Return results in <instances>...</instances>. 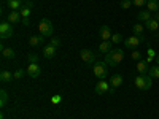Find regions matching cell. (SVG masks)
<instances>
[{
    "label": "cell",
    "instance_id": "6da1fadb",
    "mask_svg": "<svg viewBox=\"0 0 159 119\" xmlns=\"http://www.w3.org/2000/svg\"><path fill=\"white\" fill-rule=\"evenodd\" d=\"M123 59H124V51L121 48H113L110 52L105 54V62H107L108 67H116Z\"/></svg>",
    "mask_w": 159,
    "mask_h": 119
},
{
    "label": "cell",
    "instance_id": "7a4b0ae2",
    "mask_svg": "<svg viewBox=\"0 0 159 119\" xmlns=\"http://www.w3.org/2000/svg\"><path fill=\"white\" fill-rule=\"evenodd\" d=\"M134 83H135V86H137V89H140V90H150L151 89V86H153V78L147 73V75H137L135 76V79H134Z\"/></svg>",
    "mask_w": 159,
    "mask_h": 119
},
{
    "label": "cell",
    "instance_id": "3957f363",
    "mask_svg": "<svg viewBox=\"0 0 159 119\" xmlns=\"http://www.w3.org/2000/svg\"><path fill=\"white\" fill-rule=\"evenodd\" d=\"M38 32H40V35H43V37H51L52 32H54L52 22L49 19L43 18L42 21H40V24H38Z\"/></svg>",
    "mask_w": 159,
    "mask_h": 119
},
{
    "label": "cell",
    "instance_id": "277c9868",
    "mask_svg": "<svg viewBox=\"0 0 159 119\" xmlns=\"http://www.w3.org/2000/svg\"><path fill=\"white\" fill-rule=\"evenodd\" d=\"M92 68H94L96 78H99V79H105V78H107V75H108V65H107V62L97 60Z\"/></svg>",
    "mask_w": 159,
    "mask_h": 119
},
{
    "label": "cell",
    "instance_id": "5b68a950",
    "mask_svg": "<svg viewBox=\"0 0 159 119\" xmlns=\"http://www.w3.org/2000/svg\"><path fill=\"white\" fill-rule=\"evenodd\" d=\"M94 90H96V94H107V92H111V94H113L115 87H111L110 83L105 81V79H99V83L96 84Z\"/></svg>",
    "mask_w": 159,
    "mask_h": 119
},
{
    "label": "cell",
    "instance_id": "8992f818",
    "mask_svg": "<svg viewBox=\"0 0 159 119\" xmlns=\"http://www.w3.org/2000/svg\"><path fill=\"white\" fill-rule=\"evenodd\" d=\"M80 57H81V60H83L86 65H91V64L94 65L96 60H97L96 54H94L91 49H81V51H80Z\"/></svg>",
    "mask_w": 159,
    "mask_h": 119
},
{
    "label": "cell",
    "instance_id": "52a82bcc",
    "mask_svg": "<svg viewBox=\"0 0 159 119\" xmlns=\"http://www.w3.org/2000/svg\"><path fill=\"white\" fill-rule=\"evenodd\" d=\"M13 37V25L11 22H2L0 24V38H11Z\"/></svg>",
    "mask_w": 159,
    "mask_h": 119
},
{
    "label": "cell",
    "instance_id": "ba28073f",
    "mask_svg": "<svg viewBox=\"0 0 159 119\" xmlns=\"http://www.w3.org/2000/svg\"><path fill=\"white\" fill-rule=\"evenodd\" d=\"M111 29L108 27V25H102V27L99 29V37L102 38V42H110L111 40Z\"/></svg>",
    "mask_w": 159,
    "mask_h": 119
},
{
    "label": "cell",
    "instance_id": "9c48e42d",
    "mask_svg": "<svg viewBox=\"0 0 159 119\" xmlns=\"http://www.w3.org/2000/svg\"><path fill=\"white\" fill-rule=\"evenodd\" d=\"M27 75L30 78H38L40 73H42V68H40V65L38 64H29V67H27Z\"/></svg>",
    "mask_w": 159,
    "mask_h": 119
},
{
    "label": "cell",
    "instance_id": "30bf717a",
    "mask_svg": "<svg viewBox=\"0 0 159 119\" xmlns=\"http://www.w3.org/2000/svg\"><path fill=\"white\" fill-rule=\"evenodd\" d=\"M140 43H142V38L139 35H132V37H129L124 42V46L126 48H137Z\"/></svg>",
    "mask_w": 159,
    "mask_h": 119
},
{
    "label": "cell",
    "instance_id": "8fae6325",
    "mask_svg": "<svg viewBox=\"0 0 159 119\" xmlns=\"http://www.w3.org/2000/svg\"><path fill=\"white\" fill-rule=\"evenodd\" d=\"M45 38H46V37H43V35H32V37L29 38V45H30L32 48L42 46V45L45 43Z\"/></svg>",
    "mask_w": 159,
    "mask_h": 119
},
{
    "label": "cell",
    "instance_id": "7c38bea8",
    "mask_svg": "<svg viewBox=\"0 0 159 119\" xmlns=\"http://www.w3.org/2000/svg\"><path fill=\"white\" fill-rule=\"evenodd\" d=\"M8 22H11V24L22 22V16H21L19 10H11V11H10V15H8Z\"/></svg>",
    "mask_w": 159,
    "mask_h": 119
},
{
    "label": "cell",
    "instance_id": "4fadbf2b",
    "mask_svg": "<svg viewBox=\"0 0 159 119\" xmlns=\"http://www.w3.org/2000/svg\"><path fill=\"white\" fill-rule=\"evenodd\" d=\"M123 81H124V78H123V75H119V73H116V75H111V78H110V86L111 87H119V86H123Z\"/></svg>",
    "mask_w": 159,
    "mask_h": 119
},
{
    "label": "cell",
    "instance_id": "5bb4252c",
    "mask_svg": "<svg viewBox=\"0 0 159 119\" xmlns=\"http://www.w3.org/2000/svg\"><path fill=\"white\" fill-rule=\"evenodd\" d=\"M137 72L142 73V75H147V73L150 72L148 62H147V60H137Z\"/></svg>",
    "mask_w": 159,
    "mask_h": 119
},
{
    "label": "cell",
    "instance_id": "9a60e30c",
    "mask_svg": "<svg viewBox=\"0 0 159 119\" xmlns=\"http://www.w3.org/2000/svg\"><path fill=\"white\" fill-rule=\"evenodd\" d=\"M56 49H57V48H54L52 45L45 46V48H43V56H45L46 59H52V57L56 56Z\"/></svg>",
    "mask_w": 159,
    "mask_h": 119
},
{
    "label": "cell",
    "instance_id": "2e32d148",
    "mask_svg": "<svg viewBox=\"0 0 159 119\" xmlns=\"http://www.w3.org/2000/svg\"><path fill=\"white\" fill-rule=\"evenodd\" d=\"M153 18V15H151V11H148V10H142L139 15H137V19L140 21V22H147V21H150Z\"/></svg>",
    "mask_w": 159,
    "mask_h": 119
},
{
    "label": "cell",
    "instance_id": "e0dca14e",
    "mask_svg": "<svg viewBox=\"0 0 159 119\" xmlns=\"http://www.w3.org/2000/svg\"><path fill=\"white\" fill-rule=\"evenodd\" d=\"M32 7H34V3H32V2H27L25 5H22V8L19 10L22 19H24V18H30V8H32Z\"/></svg>",
    "mask_w": 159,
    "mask_h": 119
},
{
    "label": "cell",
    "instance_id": "ac0fdd59",
    "mask_svg": "<svg viewBox=\"0 0 159 119\" xmlns=\"http://www.w3.org/2000/svg\"><path fill=\"white\" fill-rule=\"evenodd\" d=\"M145 27H147L148 30H151V32H157V30H159V22H157L154 18H151L150 21L145 22Z\"/></svg>",
    "mask_w": 159,
    "mask_h": 119
},
{
    "label": "cell",
    "instance_id": "d6986e66",
    "mask_svg": "<svg viewBox=\"0 0 159 119\" xmlns=\"http://www.w3.org/2000/svg\"><path fill=\"white\" fill-rule=\"evenodd\" d=\"M2 56L5 59H15L16 57V52L13 48H7V46H2Z\"/></svg>",
    "mask_w": 159,
    "mask_h": 119
},
{
    "label": "cell",
    "instance_id": "ffe728a7",
    "mask_svg": "<svg viewBox=\"0 0 159 119\" xmlns=\"http://www.w3.org/2000/svg\"><path fill=\"white\" fill-rule=\"evenodd\" d=\"M13 78H15V73H11L8 70H2V73H0V81L2 83H10Z\"/></svg>",
    "mask_w": 159,
    "mask_h": 119
},
{
    "label": "cell",
    "instance_id": "44dd1931",
    "mask_svg": "<svg viewBox=\"0 0 159 119\" xmlns=\"http://www.w3.org/2000/svg\"><path fill=\"white\" fill-rule=\"evenodd\" d=\"M147 10L151 13H157L159 11V0H148L147 2Z\"/></svg>",
    "mask_w": 159,
    "mask_h": 119
},
{
    "label": "cell",
    "instance_id": "7402d4cb",
    "mask_svg": "<svg viewBox=\"0 0 159 119\" xmlns=\"http://www.w3.org/2000/svg\"><path fill=\"white\" fill-rule=\"evenodd\" d=\"M113 48H111V40L110 42H102L99 45V52H103V54H107V52H110Z\"/></svg>",
    "mask_w": 159,
    "mask_h": 119
},
{
    "label": "cell",
    "instance_id": "603a6c76",
    "mask_svg": "<svg viewBox=\"0 0 159 119\" xmlns=\"http://www.w3.org/2000/svg\"><path fill=\"white\" fill-rule=\"evenodd\" d=\"M10 10H21L22 8V0H7Z\"/></svg>",
    "mask_w": 159,
    "mask_h": 119
},
{
    "label": "cell",
    "instance_id": "cb8c5ba5",
    "mask_svg": "<svg viewBox=\"0 0 159 119\" xmlns=\"http://www.w3.org/2000/svg\"><path fill=\"white\" fill-rule=\"evenodd\" d=\"M143 30H145V25L137 22L134 24V27H132V32H134V35H143Z\"/></svg>",
    "mask_w": 159,
    "mask_h": 119
},
{
    "label": "cell",
    "instance_id": "d4e9b609",
    "mask_svg": "<svg viewBox=\"0 0 159 119\" xmlns=\"http://www.w3.org/2000/svg\"><path fill=\"white\" fill-rule=\"evenodd\" d=\"M7 103H8V94H7L5 89H2V90H0V107L3 108Z\"/></svg>",
    "mask_w": 159,
    "mask_h": 119
},
{
    "label": "cell",
    "instance_id": "484cf974",
    "mask_svg": "<svg viewBox=\"0 0 159 119\" xmlns=\"http://www.w3.org/2000/svg\"><path fill=\"white\" fill-rule=\"evenodd\" d=\"M148 75L153 78V79H159V65H154V67H150V72Z\"/></svg>",
    "mask_w": 159,
    "mask_h": 119
},
{
    "label": "cell",
    "instance_id": "4316f807",
    "mask_svg": "<svg viewBox=\"0 0 159 119\" xmlns=\"http://www.w3.org/2000/svg\"><path fill=\"white\" fill-rule=\"evenodd\" d=\"M123 40H124L123 35H121V33H118V32L111 35V43H115V45H119V43L123 42Z\"/></svg>",
    "mask_w": 159,
    "mask_h": 119
},
{
    "label": "cell",
    "instance_id": "83f0119b",
    "mask_svg": "<svg viewBox=\"0 0 159 119\" xmlns=\"http://www.w3.org/2000/svg\"><path fill=\"white\" fill-rule=\"evenodd\" d=\"M132 5H134V3H132V0H121V2H119V7H121L123 10H129Z\"/></svg>",
    "mask_w": 159,
    "mask_h": 119
},
{
    "label": "cell",
    "instance_id": "f1b7e54d",
    "mask_svg": "<svg viewBox=\"0 0 159 119\" xmlns=\"http://www.w3.org/2000/svg\"><path fill=\"white\" fill-rule=\"evenodd\" d=\"M156 56H157V54H156V51H154L153 48H148V59H147V62H148V64L153 62V60L156 59Z\"/></svg>",
    "mask_w": 159,
    "mask_h": 119
},
{
    "label": "cell",
    "instance_id": "f546056e",
    "mask_svg": "<svg viewBox=\"0 0 159 119\" xmlns=\"http://www.w3.org/2000/svg\"><path fill=\"white\" fill-rule=\"evenodd\" d=\"M27 59H29L30 64H37V62H38V56L35 54V52H29V54H27Z\"/></svg>",
    "mask_w": 159,
    "mask_h": 119
},
{
    "label": "cell",
    "instance_id": "4dcf8cb0",
    "mask_svg": "<svg viewBox=\"0 0 159 119\" xmlns=\"http://www.w3.org/2000/svg\"><path fill=\"white\" fill-rule=\"evenodd\" d=\"M147 2L148 0H132V3H134L137 8H142V7H147Z\"/></svg>",
    "mask_w": 159,
    "mask_h": 119
},
{
    "label": "cell",
    "instance_id": "1f68e13d",
    "mask_svg": "<svg viewBox=\"0 0 159 119\" xmlns=\"http://www.w3.org/2000/svg\"><path fill=\"white\" fill-rule=\"evenodd\" d=\"M49 45H52L54 48H59V46H61V38H57V37H52V38H51V43H49Z\"/></svg>",
    "mask_w": 159,
    "mask_h": 119
},
{
    "label": "cell",
    "instance_id": "d6a6232c",
    "mask_svg": "<svg viewBox=\"0 0 159 119\" xmlns=\"http://www.w3.org/2000/svg\"><path fill=\"white\" fill-rule=\"evenodd\" d=\"M25 73H27V72H24L22 68H19V70H16V72H15V79H21V78H22V76H24Z\"/></svg>",
    "mask_w": 159,
    "mask_h": 119
},
{
    "label": "cell",
    "instance_id": "836d02e7",
    "mask_svg": "<svg viewBox=\"0 0 159 119\" xmlns=\"http://www.w3.org/2000/svg\"><path fill=\"white\" fill-rule=\"evenodd\" d=\"M51 102L54 103V105H57V103H61V102H62V97H61L59 94H56V95H52V97H51Z\"/></svg>",
    "mask_w": 159,
    "mask_h": 119
},
{
    "label": "cell",
    "instance_id": "e575fe53",
    "mask_svg": "<svg viewBox=\"0 0 159 119\" xmlns=\"http://www.w3.org/2000/svg\"><path fill=\"white\" fill-rule=\"evenodd\" d=\"M132 59H134V60H142L140 51H132Z\"/></svg>",
    "mask_w": 159,
    "mask_h": 119
},
{
    "label": "cell",
    "instance_id": "d590c367",
    "mask_svg": "<svg viewBox=\"0 0 159 119\" xmlns=\"http://www.w3.org/2000/svg\"><path fill=\"white\" fill-rule=\"evenodd\" d=\"M22 24H24V25H29V24H30V18H24V19H22Z\"/></svg>",
    "mask_w": 159,
    "mask_h": 119
},
{
    "label": "cell",
    "instance_id": "8d00e7d4",
    "mask_svg": "<svg viewBox=\"0 0 159 119\" xmlns=\"http://www.w3.org/2000/svg\"><path fill=\"white\" fill-rule=\"evenodd\" d=\"M153 18H154L157 22H159V11H157V13H154V16H153Z\"/></svg>",
    "mask_w": 159,
    "mask_h": 119
},
{
    "label": "cell",
    "instance_id": "74e56055",
    "mask_svg": "<svg viewBox=\"0 0 159 119\" xmlns=\"http://www.w3.org/2000/svg\"><path fill=\"white\" fill-rule=\"evenodd\" d=\"M154 62H156V64H157V65H159V54H157V56H156V59H154Z\"/></svg>",
    "mask_w": 159,
    "mask_h": 119
},
{
    "label": "cell",
    "instance_id": "f35d334b",
    "mask_svg": "<svg viewBox=\"0 0 159 119\" xmlns=\"http://www.w3.org/2000/svg\"><path fill=\"white\" fill-rule=\"evenodd\" d=\"M0 119H5V114L3 113H0Z\"/></svg>",
    "mask_w": 159,
    "mask_h": 119
}]
</instances>
